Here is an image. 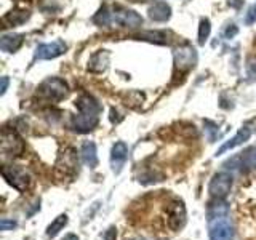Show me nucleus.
<instances>
[{
  "label": "nucleus",
  "instance_id": "nucleus-5",
  "mask_svg": "<svg viewBox=\"0 0 256 240\" xmlns=\"http://www.w3.org/2000/svg\"><path fill=\"white\" fill-rule=\"evenodd\" d=\"M0 150L5 157H18L24 152V142L21 136L14 130L4 128L2 130V141H0Z\"/></svg>",
  "mask_w": 256,
  "mask_h": 240
},
{
  "label": "nucleus",
  "instance_id": "nucleus-16",
  "mask_svg": "<svg viewBox=\"0 0 256 240\" xmlns=\"http://www.w3.org/2000/svg\"><path fill=\"white\" fill-rule=\"evenodd\" d=\"M82 158H84L85 165H88L90 168H94L98 165V154H96L94 142L86 141L82 144Z\"/></svg>",
  "mask_w": 256,
  "mask_h": 240
},
{
  "label": "nucleus",
  "instance_id": "nucleus-12",
  "mask_svg": "<svg viewBox=\"0 0 256 240\" xmlns=\"http://www.w3.org/2000/svg\"><path fill=\"white\" fill-rule=\"evenodd\" d=\"M126 157H128V146L124 141H118L112 146L110 150V164H112V170L116 173H118L122 170V166L126 162Z\"/></svg>",
  "mask_w": 256,
  "mask_h": 240
},
{
  "label": "nucleus",
  "instance_id": "nucleus-19",
  "mask_svg": "<svg viewBox=\"0 0 256 240\" xmlns=\"http://www.w3.org/2000/svg\"><path fill=\"white\" fill-rule=\"evenodd\" d=\"M226 214H228V205L221 202V198H216V202L212 204L210 208H208V218H210V221L224 218Z\"/></svg>",
  "mask_w": 256,
  "mask_h": 240
},
{
  "label": "nucleus",
  "instance_id": "nucleus-6",
  "mask_svg": "<svg viewBox=\"0 0 256 240\" xmlns=\"http://www.w3.org/2000/svg\"><path fill=\"white\" fill-rule=\"evenodd\" d=\"M109 14H110V24H116V26L136 29L142 24V18L138 13L128 10V8H122L118 5L109 10Z\"/></svg>",
  "mask_w": 256,
  "mask_h": 240
},
{
  "label": "nucleus",
  "instance_id": "nucleus-20",
  "mask_svg": "<svg viewBox=\"0 0 256 240\" xmlns=\"http://www.w3.org/2000/svg\"><path fill=\"white\" fill-rule=\"evenodd\" d=\"M68 224V214H60L58 218H56L50 226L46 228V237H56L60 234V230L64 229V226Z\"/></svg>",
  "mask_w": 256,
  "mask_h": 240
},
{
  "label": "nucleus",
  "instance_id": "nucleus-24",
  "mask_svg": "<svg viewBox=\"0 0 256 240\" xmlns=\"http://www.w3.org/2000/svg\"><path fill=\"white\" fill-rule=\"evenodd\" d=\"M242 160H244V165L245 166L254 168L256 166V148L254 149H250L248 152H245V156L242 157Z\"/></svg>",
  "mask_w": 256,
  "mask_h": 240
},
{
  "label": "nucleus",
  "instance_id": "nucleus-31",
  "mask_svg": "<svg viewBox=\"0 0 256 240\" xmlns=\"http://www.w3.org/2000/svg\"><path fill=\"white\" fill-rule=\"evenodd\" d=\"M64 240H78V237H77V236H74V234H69V236L64 237Z\"/></svg>",
  "mask_w": 256,
  "mask_h": 240
},
{
  "label": "nucleus",
  "instance_id": "nucleus-29",
  "mask_svg": "<svg viewBox=\"0 0 256 240\" xmlns=\"http://www.w3.org/2000/svg\"><path fill=\"white\" fill-rule=\"evenodd\" d=\"M237 32H238V29H237L236 24H230V26L226 29V32H224V36H226V38H232L237 34Z\"/></svg>",
  "mask_w": 256,
  "mask_h": 240
},
{
  "label": "nucleus",
  "instance_id": "nucleus-23",
  "mask_svg": "<svg viewBox=\"0 0 256 240\" xmlns=\"http://www.w3.org/2000/svg\"><path fill=\"white\" fill-rule=\"evenodd\" d=\"M210 30H212L210 21L208 20L200 21V28H198V44L200 45H204L206 42V38L210 37Z\"/></svg>",
  "mask_w": 256,
  "mask_h": 240
},
{
  "label": "nucleus",
  "instance_id": "nucleus-4",
  "mask_svg": "<svg viewBox=\"0 0 256 240\" xmlns=\"http://www.w3.org/2000/svg\"><path fill=\"white\" fill-rule=\"evenodd\" d=\"M2 176L6 182L13 186L16 190L26 192L30 188V176L26 170L16 166V165H4L2 166Z\"/></svg>",
  "mask_w": 256,
  "mask_h": 240
},
{
  "label": "nucleus",
  "instance_id": "nucleus-10",
  "mask_svg": "<svg viewBox=\"0 0 256 240\" xmlns=\"http://www.w3.org/2000/svg\"><path fill=\"white\" fill-rule=\"evenodd\" d=\"M197 62V52L196 48H192L189 45L181 46L174 52V64L180 70H188L190 68H194Z\"/></svg>",
  "mask_w": 256,
  "mask_h": 240
},
{
  "label": "nucleus",
  "instance_id": "nucleus-14",
  "mask_svg": "<svg viewBox=\"0 0 256 240\" xmlns=\"http://www.w3.org/2000/svg\"><path fill=\"white\" fill-rule=\"evenodd\" d=\"M170 16H172V8L165 2H156L149 8V18L152 21L165 22V21L170 20Z\"/></svg>",
  "mask_w": 256,
  "mask_h": 240
},
{
  "label": "nucleus",
  "instance_id": "nucleus-13",
  "mask_svg": "<svg viewBox=\"0 0 256 240\" xmlns=\"http://www.w3.org/2000/svg\"><path fill=\"white\" fill-rule=\"evenodd\" d=\"M252 136V128H248V126H242L240 130L237 132V134L232 138L230 141H228V142H224L222 146L218 149V152H216V156H221V154H224V152H228V150H230V149H234V148H237V146H240V144H244L245 141H248V138Z\"/></svg>",
  "mask_w": 256,
  "mask_h": 240
},
{
  "label": "nucleus",
  "instance_id": "nucleus-27",
  "mask_svg": "<svg viewBox=\"0 0 256 240\" xmlns=\"http://www.w3.org/2000/svg\"><path fill=\"white\" fill-rule=\"evenodd\" d=\"M102 240H117V229L116 228H109L106 232H104Z\"/></svg>",
  "mask_w": 256,
  "mask_h": 240
},
{
  "label": "nucleus",
  "instance_id": "nucleus-28",
  "mask_svg": "<svg viewBox=\"0 0 256 240\" xmlns=\"http://www.w3.org/2000/svg\"><path fill=\"white\" fill-rule=\"evenodd\" d=\"M13 228H16V222L14 221H8L5 218L0 221V229H2V230H8V229H13Z\"/></svg>",
  "mask_w": 256,
  "mask_h": 240
},
{
  "label": "nucleus",
  "instance_id": "nucleus-8",
  "mask_svg": "<svg viewBox=\"0 0 256 240\" xmlns=\"http://www.w3.org/2000/svg\"><path fill=\"white\" fill-rule=\"evenodd\" d=\"M168 214V226L173 230H180L186 224V206L181 200H173L166 208Z\"/></svg>",
  "mask_w": 256,
  "mask_h": 240
},
{
  "label": "nucleus",
  "instance_id": "nucleus-11",
  "mask_svg": "<svg viewBox=\"0 0 256 240\" xmlns=\"http://www.w3.org/2000/svg\"><path fill=\"white\" fill-rule=\"evenodd\" d=\"M232 237H234V229L228 222L226 216L212 221L210 240H232Z\"/></svg>",
  "mask_w": 256,
  "mask_h": 240
},
{
  "label": "nucleus",
  "instance_id": "nucleus-2",
  "mask_svg": "<svg viewBox=\"0 0 256 240\" xmlns=\"http://www.w3.org/2000/svg\"><path fill=\"white\" fill-rule=\"evenodd\" d=\"M68 90H69L68 84L64 82V80H61L58 77H50L38 85L37 94L40 98H45L46 101L56 102V101H61L64 96L68 94Z\"/></svg>",
  "mask_w": 256,
  "mask_h": 240
},
{
  "label": "nucleus",
  "instance_id": "nucleus-26",
  "mask_svg": "<svg viewBox=\"0 0 256 240\" xmlns=\"http://www.w3.org/2000/svg\"><path fill=\"white\" fill-rule=\"evenodd\" d=\"M248 74L256 80V56L248 60Z\"/></svg>",
  "mask_w": 256,
  "mask_h": 240
},
{
  "label": "nucleus",
  "instance_id": "nucleus-18",
  "mask_svg": "<svg viewBox=\"0 0 256 240\" xmlns=\"http://www.w3.org/2000/svg\"><path fill=\"white\" fill-rule=\"evenodd\" d=\"M109 64V54L108 52H98L96 54L92 56L90 60V69L92 70H96V72H101L108 68Z\"/></svg>",
  "mask_w": 256,
  "mask_h": 240
},
{
  "label": "nucleus",
  "instance_id": "nucleus-30",
  "mask_svg": "<svg viewBox=\"0 0 256 240\" xmlns=\"http://www.w3.org/2000/svg\"><path fill=\"white\" fill-rule=\"evenodd\" d=\"M8 82H10V78H8V77H2V86H0V94H5L6 88H8Z\"/></svg>",
  "mask_w": 256,
  "mask_h": 240
},
{
  "label": "nucleus",
  "instance_id": "nucleus-22",
  "mask_svg": "<svg viewBox=\"0 0 256 240\" xmlns=\"http://www.w3.org/2000/svg\"><path fill=\"white\" fill-rule=\"evenodd\" d=\"M93 22L98 24V26H109L110 24V14H109V8L104 5L100 8V12L93 16Z\"/></svg>",
  "mask_w": 256,
  "mask_h": 240
},
{
  "label": "nucleus",
  "instance_id": "nucleus-3",
  "mask_svg": "<svg viewBox=\"0 0 256 240\" xmlns=\"http://www.w3.org/2000/svg\"><path fill=\"white\" fill-rule=\"evenodd\" d=\"M78 170V157L76 154L74 149H66L60 156L58 162L54 165V176L56 180L64 181V180H70Z\"/></svg>",
  "mask_w": 256,
  "mask_h": 240
},
{
  "label": "nucleus",
  "instance_id": "nucleus-7",
  "mask_svg": "<svg viewBox=\"0 0 256 240\" xmlns=\"http://www.w3.org/2000/svg\"><path fill=\"white\" fill-rule=\"evenodd\" d=\"M232 188V176L229 173H216L208 186V192L214 198H224Z\"/></svg>",
  "mask_w": 256,
  "mask_h": 240
},
{
  "label": "nucleus",
  "instance_id": "nucleus-17",
  "mask_svg": "<svg viewBox=\"0 0 256 240\" xmlns=\"http://www.w3.org/2000/svg\"><path fill=\"white\" fill-rule=\"evenodd\" d=\"M29 16H30V13H29V12H24V10L8 13V14H5V16H4V22L6 24L5 28H12V26L14 28V26H20V24L26 22V21L29 20Z\"/></svg>",
  "mask_w": 256,
  "mask_h": 240
},
{
  "label": "nucleus",
  "instance_id": "nucleus-21",
  "mask_svg": "<svg viewBox=\"0 0 256 240\" xmlns=\"http://www.w3.org/2000/svg\"><path fill=\"white\" fill-rule=\"evenodd\" d=\"M138 37L142 38V40L154 42V44H166V34H165V32H158V30H156V32H152V30L142 32V34H140Z\"/></svg>",
  "mask_w": 256,
  "mask_h": 240
},
{
  "label": "nucleus",
  "instance_id": "nucleus-25",
  "mask_svg": "<svg viewBox=\"0 0 256 240\" xmlns=\"http://www.w3.org/2000/svg\"><path fill=\"white\" fill-rule=\"evenodd\" d=\"M256 22V5H252L248 8V12L245 14V24L246 26H250V24Z\"/></svg>",
  "mask_w": 256,
  "mask_h": 240
},
{
  "label": "nucleus",
  "instance_id": "nucleus-15",
  "mask_svg": "<svg viewBox=\"0 0 256 240\" xmlns=\"http://www.w3.org/2000/svg\"><path fill=\"white\" fill-rule=\"evenodd\" d=\"M22 44V36L21 34H6L0 40V50L6 53L16 52Z\"/></svg>",
  "mask_w": 256,
  "mask_h": 240
},
{
  "label": "nucleus",
  "instance_id": "nucleus-1",
  "mask_svg": "<svg viewBox=\"0 0 256 240\" xmlns=\"http://www.w3.org/2000/svg\"><path fill=\"white\" fill-rule=\"evenodd\" d=\"M78 108V114L76 117H72L70 120V130H74L77 133H88L98 125L100 122V112L101 106L93 96L90 94H82L76 101Z\"/></svg>",
  "mask_w": 256,
  "mask_h": 240
},
{
  "label": "nucleus",
  "instance_id": "nucleus-9",
  "mask_svg": "<svg viewBox=\"0 0 256 240\" xmlns=\"http://www.w3.org/2000/svg\"><path fill=\"white\" fill-rule=\"evenodd\" d=\"M68 50V45L62 40H56L52 44H42L36 48V60H53L64 54Z\"/></svg>",
  "mask_w": 256,
  "mask_h": 240
}]
</instances>
